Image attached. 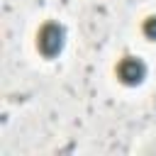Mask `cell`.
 Returning a JSON list of instances; mask_svg holds the SVG:
<instances>
[{
    "instance_id": "obj_1",
    "label": "cell",
    "mask_w": 156,
    "mask_h": 156,
    "mask_svg": "<svg viewBox=\"0 0 156 156\" xmlns=\"http://www.w3.org/2000/svg\"><path fill=\"white\" fill-rule=\"evenodd\" d=\"M63 41H66V32H63V27L56 24V22H46V24L39 29V34H37V46H39V51H41L44 56H56V54H61Z\"/></svg>"
},
{
    "instance_id": "obj_2",
    "label": "cell",
    "mask_w": 156,
    "mask_h": 156,
    "mask_svg": "<svg viewBox=\"0 0 156 156\" xmlns=\"http://www.w3.org/2000/svg\"><path fill=\"white\" fill-rule=\"evenodd\" d=\"M117 78L124 85H139L146 78V63L141 58H136V56H127L117 66Z\"/></svg>"
},
{
    "instance_id": "obj_3",
    "label": "cell",
    "mask_w": 156,
    "mask_h": 156,
    "mask_svg": "<svg viewBox=\"0 0 156 156\" xmlns=\"http://www.w3.org/2000/svg\"><path fill=\"white\" fill-rule=\"evenodd\" d=\"M144 37L146 39H151V41H156V15H151V17H146L144 20Z\"/></svg>"
}]
</instances>
